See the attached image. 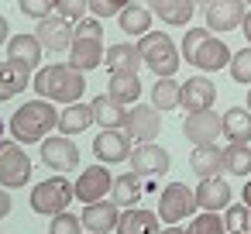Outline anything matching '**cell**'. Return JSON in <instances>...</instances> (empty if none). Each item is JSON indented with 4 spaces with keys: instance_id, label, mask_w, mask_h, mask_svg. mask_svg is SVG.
Returning a JSON list of instances; mask_svg holds the SVG:
<instances>
[{
    "instance_id": "1",
    "label": "cell",
    "mask_w": 251,
    "mask_h": 234,
    "mask_svg": "<svg viewBox=\"0 0 251 234\" xmlns=\"http://www.w3.org/2000/svg\"><path fill=\"white\" fill-rule=\"evenodd\" d=\"M31 90L42 100H52V104H79V97L86 90V79L69 62H52V66H45V69L35 73Z\"/></svg>"
},
{
    "instance_id": "2",
    "label": "cell",
    "mask_w": 251,
    "mask_h": 234,
    "mask_svg": "<svg viewBox=\"0 0 251 234\" xmlns=\"http://www.w3.org/2000/svg\"><path fill=\"white\" fill-rule=\"evenodd\" d=\"M11 134L21 145H42L49 138L52 128H59V110L52 107V100H28L11 114Z\"/></svg>"
},
{
    "instance_id": "3",
    "label": "cell",
    "mask_w": 251,
    "mask_h": 234,
    "mask_svg": "<svg viewBox=\"0 0 251 234\" xmlns=\"http://www.w3.org/2000/svg\"><path fill=\"white\" fill-rule=\"evenodd\" d=\"M138 52H141L145 66L155 73V79L176 76V69H179V62H182V52H179V49L172 45V38L162 35V31L141 35V38H138Z\"/></svg>"
},
{
    "instance_id": "4",
    "label": "cell",
    "mask_w": 251,
    "mask_h": 234,
    "mask_svg": "<svg viewBox=\"0 0 251 234\" xmlns=\"http://www.w3.org/2000/svg\"><path fill=\"white\" fill-rule=\"evenodd\" d=\"M73 200H76V186L66 176H52V179H45L31 189V210L45 213V217H55L62 210H69Z\"/></svg>"
},
{
    "instance_id": "5",
    "label": "cell",
    "mask_w": 251,
    "mask_h": 234,
    "mask_svg": "<svg viewBox=\"0 0 251 234\" xmlns=\"http://www.w3.org/2000/svg\"><path fill=\"white\" fill-rule=\"evenodd\" d=\"M200 210V200H196V189H189L186 182H169L158 196V217L162 224H179L186 217H196Z\"/></svg>"
},
{
    "instance_id": "6",
    "label": "cell",
    "mask_w": 251,
    "mask_h": 234,
    "mask_svg": "<svg viewBox=\"0 0 251 234\" xmlns=\"http://www.w3.org/2000/svg\"><path fill=\"white\" fill-rule=\"evenodd\" d=\"M31 179V158L21 141H0V186L21 189Z\"/></svg>"
},
{
    "instance_id": "7",
    "label": "cell",
    "mask_w": 251,
    "mask_h": 234,
    "mask_svg": "<svg viewBox=\"0 0 251 234\" xmlns=\"http://www.w3.org/2000/svg\"><path fill=\"white\" fill-rule=\"evenodd\" d=\"M162 110L158 107H151V104H134V107H127V121H124V134L131 138V141H155L158 134H162V117H158Z\"/></svg>"
},
{
    "instance_id": "8",
    "label": "cell",
    "mask_w": 251,
    "mask_h": 234,
    "mask_svg": "<svg viewBox=\"0 0 251 234\" xmlns=\"http://www.w3.org/2000/svg\"><path fill=\"white\" fill-rule=\"evenodd\" d=\"M182 134H186V141H189L193 148H196V145H213V141L224 134V117L213 114V107H210V110H200V114H186Z\"/></svg>"
},
{
    "instance_id": "9",
    "label": "cell",
    "mask_w": 251,
    "mask_h": 234,
    "mask_svg": "<svg viewBox=\"0 0 251 234\" xmlns=\"http://www.w3.org/2000/svg\"><path fill=\"white\" fill-rule=\"evenodd\" d=\"M42 162L52 169V172H73L79 165V148L66 138V134H49L42 145Z\"/></svg>"
},
{
    "instance_id": "10",
    "label": "cell",
    "mask_w": 251,
    "mask_h": 234,
    "mask_svg": "<svg viewBox=\"0 0 251 234\" xmlns=\"http://www.w3.org/2000/svg\"><path fill=\"white\" fill-rule=\"evenodd\" d=\"M110 189H114V172H107L103 162L83 169L79 179H76V200L79 203H100Z\"/></svg>"
},
{
    "instance_id": "11",
    "label": "cell",
    "mask_w": 251,
    "mask_h": 234,
    "mask_svg": "<svg viewBox=\"0 0 251 234\" xmlns=\"http://www.w3.org/2000/svg\"><path fill=\"white\" fill-rule=\"evenodd\" d=\"M244 14H248V4H244V0H217V4H210V7L203 11L206 31H217V35L234 31V28H241Z\"/></svg>"
},
{
    "instance_id": "12",
    "label": "cell",
    "mask_w": 251,
    "mask_h": 234,
    "mask_svg": "<svg viewBox=\"0 0 251 234\" xmlns=\"http://www.w3.org/2000/svg\"><path fill=\"white\" fill-rule=\"evenodd\" d=\"M35 35H38V42H42V49H49V52H69L73 49V21H66V18H59V14H49L45 21H38V28H35Z\"/></svg>"
},
{
    "instance_id": "13",
    "label": "cell",
    "mask_w": 251,
    "mask_h": 234,
    "mask_svg": "<svg viewBox=\"0 0 251 234\" xmlns=\"http://www.w3.org/2000/svg\"><path fill=\"white\" fill-rule=\"evenodd\" d=\"M169 165H172V158H169V152H165L162 145L145 141V145H138V148L131 152V172H138L141 179H145V176H165Z\"/></svg>"
},
{
    "instance_id": "14",
    "label": "cell",
    "mask_w": 251,
    "mask_h": 234,
    "mask_svg": "<svg viewBox=\"0 0 251 234\" xmlns=\"http://www.w3.org/2000/svg\"><path fill=\"white\" fill-rule=\"evenodd\" d=\"M131 152L134 148H131V138L124 131H100L97 141H93V155L103 165H117V162L131 158Z\"/></svg>"
},
{
    "instance_id": "15",
    "label": "cell",
    "mask_w": 251,
    "mask_h": 234,
    "mask_svg": "<svg viewBox=\"0 0 251 234\" xmlns=\"http://www.w3.org/2000/svg\"><path fill=\"white\" fill-rule=\"evenodd\" d=\"M121 224V207L114 200H100V203H86L83 210V227L90 234H110Z\"/></svg>"
},
{
    "instance_id": "16",
    "label": "cell",
    "mask_w": 251,
    "mask_h": 234,
    "mask_svg": "<svg viewBox=\"0 0 251 234\" xmlns=\"http://www.w3.org/2000/svg\"><path fill=\"white\" fill-rule=\"evenodd\" d=\"M213 100H217V86H213V79H206V76H193V79L182 83V107H186V114L210 110Z\"/></svg>"
},
{
    "instance_id": "17",
    "label": "cell",
    "mask_w": 251,
    "mask_h": 234,
    "mask_svg": "<svg viewBox=\"0 0 251 234\" xmlns=\"http://www.w3.org/2000/svg\"><path fill=\"white\" fill-rule=\"evenodd\" d=\"M196 200H200V210H210V213H220L230 207V186L224 176H210V179H200L196 186Z\"/></svg>"
},
{
    "instance_id": "18",
    "label": "cell",
    "mask_w": 251,
    "mask_h": 234,
    "mask_svg": "<svg viewBox=\"0 0 251 234\" xmlns=\"http://www.w3.org/2000/svg\"><path fill=\"white\" fill-rule=\"evenodd\" d=\"M103 59H107V49H103L100 38H76L73 49H69V66L79 69V73L103 66Z\"/></svg>"
},
{
    "instance_id": "19",
    "label": "cell",
    "mask_w": 251,
    "mask_h": 234,
    "mask_svg": "<svg viewBox=\"0 0 251 234\" xmlns=\"http://www.w3.org/2000/svg\"><path fill=\"white\" fill-rule=\"evenodd\" d=\"M93 121L103 128V131H124V121H127V107L117 104L110 93H100L93 104Z\"/></svg>"
},
{
    "instance_id": "20",
    "label": "cell",
    "mask_w": 251,
    "mask_h": 234,
    "mask_svg": "<svg viewBox=\"0 0 251 234\" xmlns=\"http://www.w3.org/2000/svg\"><path fill=\"white\" fill-rule=\"evenodd\" d=\"M42 52L45 49H42L38 35H11V42H7V59L25 69H35L42 62Z\"/></svg>"
},
{
    "instance_id": "21",
    "label": "cell",
    "mask_w": 251,
    "mask_h": 234,
    "mask_svg": "<svg viewBox=\"0 0 251 234\" xmlns=\"http://www.w3.org/2000/svg\"><path fill=\"white\" fill-rule=\"evenodd\" d=\"M230 59H234V52L220 42V38H206L203 45H200V52H196V59H193V66L196 69H203V73H217V69H227L230 66Z\"/></svg>"
},
{
    "instance_id": "22",
    "label": "cell",
    "mask_w": 251,
    "mask_h": 234,
    "mask_svg": "<svg viewBox=\"0 0 251 234\" xmlns=\"http://www.w3.org/2000/svg\"><path fill=\"white\" fill-rule=\"evenodd\" d=\"M189 169H193L200 179H210V176L227 172V165H224V148H217V145H196L193 155H189Z\"/></svg>"
},
{
    "instance_id": "23",
    "label": "cell",
    "mask_w": 251,
    "mask_h": 234,
    "mask_svg": "<svg viewBox=\"0 0 251 234\" xmlns=\"http://www.w3.org/2000/svg\"><path fill=\"white\" fill-rule=\"evenodd\" d=\"M103 66H107L110 73H138V69L145 66V59H141L138 45H131V42H114V45L107 49Z\"/></svg>"
},
{
    "instance_id": "24",
    "label": "cell",
    "mask_w": 251,
    "mask_h": 234,
    "mask_svg": "<svg viewBox=\"0 0 251 234\" xmlns=\"http://www.w3.org/2000/svg\"><path fill=\"white\" fill-rule=\"evenodd\" d=\"M31 69H25V66H18V62H0V104L4 100H11V97H18L21 90H28L31 86Z\"/></svg>"
},
{
    "instance_id": "25",
    "label": "cell",
    "mask_w": 251,
    "mask_h": 234,
    "mask_svg": "<svg viewBox=\"0 0 251 234\" xmlns=\"http://www.w3.org/2000/svg\"><path fill=\"white\" fill-rule=\"evenodd\" d=\"M151 14H158V21H165L169 28H186L193 21V11L196 4L193 0H155V4H148Z\"/></svg>"
},
{
    "instance_id": "26",
    "label": "cell",
    "mask_w": 251,
    "mask_h": 234,
    "mask_svg": "<svg viewBox=\"0 0 251 234\" xmlns=\"http://www.w3.org/2000/svg\"><path fill=\"white\" fill-rule=\"evenodd\" d=\"M117 234H162V231H158V213H151V210H145V207L121 210Z\"/></svg>"
},
{
    "instance_id": "27",
    "label": "cell",
    "mask_w": 251,
    "mask_h": 234,
    "mask_svg": "<svg viewBox=\"0 0 251 234\" xmlns=\"http://www.w3.org/2000/svg\"><path fill=\"white\" fill-rule=\"evenodd\" d=\"M107 93H110L117 104H124V107H134V104H138V97L145 93V86H141L138 73H110Z\"/></svg>"
},
{
    "instance_id": "28",
    "label": "cell",
    "mask_w": 251,
    "mask_h": 234,
    "mask_svg": "<svg viewBox=\"0 0 251 234\" xmlns=\"http://www.w3.org/2000/svg\"><path fill=\"white\" fill-rule=\"evenodd\" d=\"M90 124H97V121H93V107H90V104H66V110H59V131H62L66 138L83 134Z\"/></svg>"
},
{
    "instance_id": "29",
    "label": "cell",
    "mask_w": 251,
    "mask_h": 234,
    "mask_svg": "<svg viewBox=\"0 0 251 234\" xmlns=\"http://www.w3.org/2000/svg\"><path fill=\"white\" fill-rule=\"evenodd\" d=\"M141 176L138 172H121V176H114V189H110V200L121 207V210H131V207H138V200H141Z\"/></svg>"
},
{
    "instance_id": "30",
    "label": "cell",
    "mask_w": 251,
    "mask_h": 234,
    "mask_svg": "<svg viewBox=\"0 0 251 234\" xmlns=\"http://www.w3.org/2000/svg\"><path fill=\"white\" fill-rule=\"evenodd\" d=\"M224 138L230 141V145H248L251 141V110L244 107H230L227 114H224Z\"/></svg>"
},
{
    "instance_id": "31",
    "label": "cell",
    "mask_w": 251,
    "mask_h": 234,
    "mask_svg": "<svg viewBox=\"0 0 251 234\" xmlns=\"http://www.w3.org/2000/svg\"><path fill=\"white\" fill-rule=\"evenodd\" d=\"M151 107H158V110H176V107H182V83H176L172 76L155 79V86H151Z\"/></svg>"
},
{
    "instance_id": "32",
    "label": "cell",
    "mask_w": 251,
    "mask_h": 234,
    "mask_svg": "<svg viewBox=\"0 0 251 234\" xmlns=\"http://www.w3.org/2000/svg\"><path fill=\"white\" fill-rule=\"evenodd\" d=\"M117 21H121V31H124V35H138V38H141V35L151 31V11H148V7H134V4H131V7H124V11L117 14Z\"/></svg>"
},
{
    "instance_id": "33",
    "label": "cell",
    "mask_w": 251,
    "mask_h": 234,
    "mask_svg": "<svg viewBox=\"0 0 251 234\" xmlns=\"http://www.w3.org/2000/svg\"><path fill=\"white\" fill-rule=\"evenodd\" d=\"M224 165L234 176H248L251 172V148L248 145H227L224 148Z\"/></svg>"
},
{
    "instance_id": "34",
    "label": "cell",
    "mask_w": 251,
    "mask_h": 234,
    "mask_svg": "<svg viewBox=\"0 0 251 234\" xmlns=\"http://www.w3.org/2000/svg\"><path fill=\"white\" fill-rule=\"evenodd\" d=\"M186 234H227V224H224V217H220V213L203 210V213H196V217L189 220Z\"/></svg>"
},
{
    "instance_id": "35",
    "label": "cell",
    "mask_w": 251,
    "mask_h": 234,
    "mask_svg": "<svg viewBox=\"0 0 251 234\" xmlns=\"http://www.w3.org/2000/svg\"><path fill=\"white\" fill-rule=\"evenodd\" d=\"M224 224L227 231H251V207L241 200V203H230L224 210Z\"/></svg>"
},
{
    "instance_id": "36",
    "label": "cell",
    "mask_w": 251,
    "mask_h": 234,
    "mask_svg": "<svg viewBox=\"0 0 251 234\" xmlns=\"http://www.w3.org/2000/svg\"><path fill=\"white\" fill-rule=\"evenodd\" d=\"M230 79L234 83H244V86H251V45L248 49H241V52H234V59H230Z\"/></svg>"
},
{
    "instance_id": "37",
    "label": "cell",
    "mask_w": 251,
    "mask_h": 234,
    "mask_svg": "<svg viewBox=\"0 0 251 234\" xmlns=\"http://www.w3.org/2000/svg\"><path fill=\"white\" fill-rule=\"evenodd\" d=\"M83 231H86V227H83V217H76V213H69V210L55 213L52 224H49V234H83Z\"/></svg>"
},
{
    "instance_id": "38",
    "label": "cell",
    "mask_w": 251,
    "mask_h": 234,
    "mask_svg": "<svg viewBox=\"0 0 251 234\" xmlns=\"http://www.w3.org/2000/svg\"><path fill=\"white\" fill-rule=\"evenodd\" d=\"M210 38V31L206 28H186V38H182V62H189L193 66V59H196V52H200V45Z\"/></svg>"
},
{
    "instance_id": "39",
    "label": "cell",
    "mask_w": 251,
    "mask_h": 234,
    "mask_svg": "<svg viewBox=\"0 0 251 234\" xmlns=\"http://www.w3.org/2000/svg\"><path fill=\"white\" fill-rule=\"evenodd\" d=\"M55 14L66 21H83L90 14V0H55Z\"/></svg>"
},
{
    "instance_id": "40",
    "label": "cell",
    "mask_w": 251,
    "mask_h": 234,
    "mask_svg": "<svg viewBox=\"0 0 251 234\" xmlns=\"http://www.w3.org/2000/svg\"><path fill=\"white\" fill-rule=\"evenodd\" d=\"M131 4H134V0H90V14L103 21V18H117V14H121L124 7H131Z\"/></svg>"
},
{
    "instance_id": "41",
    "label": "cell",
    "mask_w": 251,
    "mask_h": 234,
    "mask_svg": "<svg viewBox=\"0 0 251 234\" xmlns=\"http://www.w3.org/2000/svg\"><path fill=\"white\" fill-rule=\"evenodd\" d=\"M21 14L35 18V21H45L49 14H55V0H18Z\"/></svg>"
},
{
    "instance_id": "42",
    "label": "cell",
    "mask_w": 251,
    "mask_h": 234,
    "mask_svg": "<svg viewBox=\"0 0 251 234\" xmlns=\"http://www.w3.org/2000/svg\"><path fill=\"white\" fill-rule=\"evenodd\" d=\"M100 35H103L100 18H83V21H76V38H100Z\"/></svg>"
},
{
    "instance_id": "43",
    "label": "cell",
    "mask_w": 251,
    "mask_h": 234,
    "mask_svg": "<svg viewBox=\"0 0 251 234\" xmlns=\"http://www.w3.org/2000/svg\"><path fill=\"white\" fill-rule=\"evenodd\" d=\"M7 213H11V193H7L4 186H0V220H4Z\"/></svg>"
},
{
    "instance_id": "44",
    "label": "cell",
    "mask_w": 251,
    "mask_h": 234,
    "mask_svg": "<svg viewBox=\"0 0 251 234\" xmlns=\"http://www.w3.org/2000/svg\"><path fill=\"white\" fill-rule=\"evenodd\" d=\"M7 35H11V25H7V18H4V14H0V45H7V42H11Z\"/></svg>"
},
{
    "instance_id": "45",
    "label": "cell",
    "mask_w": 251,
    "mask_h": 234,
    "mask_svg": "<svg viewBox=\"0 0 251 234\" xmlns=\"http://www.w3.org/2000/svg\"><path fill=\"white\" fill-rule=\"evenodd\" d=\"M241 31H244V38L251 42V7H248V14H244V21H241Z\"/></svg>"
},
{
    "instance_id": "46",
    "label": "cell",
    "mask_w": 251,
    "mask_h": 234,
    "mask_svg": "<svg viewBox=\"0 0 251 234\" xmlns=\"http://www.w3.org/2000/svg\"><path fill=\"white\" fill-rule=\"evenodd\" d=\"M241 200H244V203H248V207H251V179H248V182H244V189H241Z\"/></svg>"
},
{
    "instance_id": "47",
    "label": "cell",
    "mask_w": 251,
    "mask_h": 234,
    "mask_svg": "<svg viewBox=\"0 0 251 234\" xmlns=\"http://www.w3.org/2000/svg\"><path fill=\"white\" fill-rule=\"evenodd\" d=\"M162 234H186V231H182V227H165Z\"/></svg>"
},
{
    "instance_id": "48",
    "label": "cell",
    "mask_w": 251,
    "mask_h": 234,
    "mask_svg": "<svg viewBox=\"0 0 251 234\" xmlns=\"http://www.w3.org/2000/svg\"><path fill=\"white\" fill-rule=\"evenodd\" d=\"M196 7H210V4H217V0H193Z\"/></svg>"
},
{
    "instance_id": "49",
    "label": "cell",
    "mask_w": 251,
    "mask_h": 234,
    "mask_svg": "<svg viewBox=\"0 0 251 234\" xmlns=\"http://www.w3.org/2000/svg\"><path fill=\"white\" fill-rule=\"evenodd\" d=\"M227 234H251V231H227Z\"/></svg>"
},
{
    "instance_id": "50",
    "label": "cell",
    "mask_w": 251,
    "mask_h": 234,
    "mask_svg": "<svg viewBox=\"0 0 251 234\" xmlns=\"http://www.w3.org/2000/svg\"><path fill=\"white\" fill-rule=\"evenodd\" d=\"M0 141H4V121H0Z\"/></svg>"
},
{
    "instance_id": "51",
    "label": "cell",
    "mask_w": 251,
    "mask_h": 234,
    "mask_svg": "<svg viewBox=\"0 0 251 234\" xmlns=\"http://www.w3.org/2000/svg\"><path fill=\"white\" fill-rule=\"evenodd\" d=\"M248 110H251V90H248Z\"/></svg>"
},
{
    "instance_id": "52",
    "label": "cell",
    "mask_w": 251,
    "mask_h": 234,
    "mask_svg": "<svg viewBox=\"0 0 251 234\" xmlns=\"http://www.w3.org/2000/svg\"><path fill=\"white\" fill-rule=\"evenodd\" d=\"M244 4H248V7H251V0H244Z\"/></svg>"
},
{
    "instance_id": "53",
    "label": "cell",
    "mask_w": 251,
    "mask_h": 234,
    "mask_svg": "<svg viewBox=\"0 0 251 234\" xmlns=\"http://www.w3.org/2000/svg\"><path fill=\"white\" fill-rule=\"evenodd\" d=\"M148 4H155V0H148Z\"/></svg>"
},
{
    "instance_id": "54",
    "label": "cell",
    "mask_w": 251,
    "mask_h": 234,
    "mask_svg": "<svg viewBox=\"0 0 251 234\" xmlns=\"http://www.w3.org/2000/svg\"><path fill=\"white\" fill-rule=\"evenodd\" d=\"M248 45H251V42H248Z\"/></svg>"
}]
</instances>
